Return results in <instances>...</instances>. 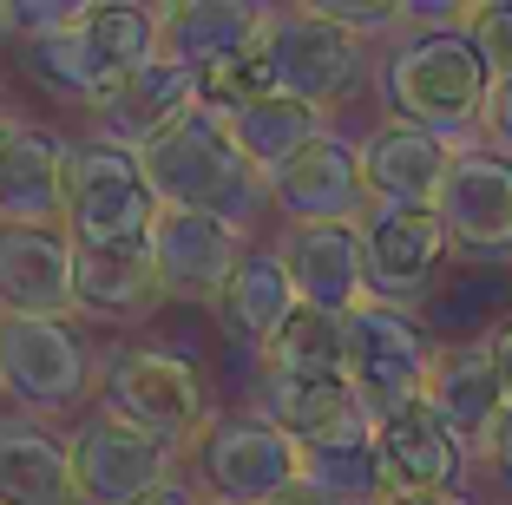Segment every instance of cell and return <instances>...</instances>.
<instances>
[{"label": "cell", "mask_w": 512, "mask_h": 505, "mask_svg": "<svg viewBox=\"0 0 512 505\" xmlns=\"http://www.w3.org/2000/svg\"><path fill=\"white\" fill-rule=\"evenodd\" d=\"M447 223L440 210H368L362 217V256H368V302L414 309L440 289L447 269Z\"/></svg>", "instance_id": "11"}, {"label": "cell", "mask_w": 512, "mask_h": 505, "mask_svg": "<svg viewBox=\"0 0 512 505\" xmlns=\"http://www.w3.org/2000/svg\"><path fill=\"white\" fill-rule=\"evenodd\" d=\"M158 7H132V0H99V7H79V33H86V46L99 53V66H106V79L119 86V79H132L138 66L158 60Z\"/></svg>", "instance_id": "28"}, {"label": "cell", "mask_w": 512, "mask_h": 505, "mask_svg": "<svg viewBox=\"0 0 512 505\" xmlns=\"http://www.w3.org/2000/svg\"><path fill=\"white\" fill-rule=\"evenodd\" d=\"M486 138H493V151H506V158H512V79H499V86H493V105H486Z\"/></svg>", "instance_id": "31"}, {"label": "cell", "mask_w": 512, "mask_h": 505, "mask_svg": "<svg viewBox=\"0 0 512 505\" xmlns=\"http://www.w3.org/2000/svg\"><path fill=\"white\" fill-rule=\"evenodd\" d=\"M191 112H197V79L171 60H151V66H138L132 79H119L86 119H92V138H99V145L151 151L158 138L178 132Z\"/></svg>", "instance_id": "16"}, {"label": "cell", "mask_w": 512, "mask_h": 505, "mask_svg": "<svg viewBox=\"0 0 512 505\" xmlns=\"http://www.w3.org/2000/svg\"><path fill=\"white\" fill-rule=\"evenodd\" d=\"M138 505H204V492H197L191 486V479H165V486H158V492H145V499H138Z\"/></svg>", "instance_id": "34"}, {"label": "cell", "mask_w": 512, "mask_h": 505, "mask_svg": "<svg viewBox=\"0 0 512 505\" xmlns=\"http://www.w3.org/2000/svg\"><path fill=\"white\" fill-rule=\"evenodd\" d=\"M447 171H453V145L421 132V125L388 119L362 138V184L375 210H434L440 191H447Z\"/></svg>", "instance_id": "17"}, {"label": "cell", "mask_w": 512, "mask_h": 505, "mask_svg": "<svg viewBox=\"0 0 512 505\" xmlns=\"http://www.w3.org/2000/svg\"><path fill=\"white\" fill-rule=\"evenodd\" d=\"M0 505H86L66 440H53L40 420L0 414Z\"/></svg>", "instance_id": "24"}, {"label": "cell", "mask_w": 512, "mask_h": 505, "mask_svg": "<svg viewBox=\"0 0 512 505\" xmlns=\"http://www.w3.org/2000/svg\"><path fill=\"white\" fill-rule=\"evenodd\" d=\"M283 263L296 283L302 309L355 315L368 302V256H362V223H296L283 230Z\"/></svg>", "instance_id": "19"}, {"label": "cell", "mask_w": 512, "mask_h": 505, "mask_svg": "<svg viewBox=\"0 0 512 505\" xmlns=\"http://www.w3.org/2000/svg\"><path fill=\"white\" fill-rule=\"evenodd\" d=\"M270 204L289 217V230H296V223H362L368 210H375L368 204V184H362V145L322 132L316 145L270 184Z\"/></svg>", "instance_id": "18"}, {"label": "cell", "mask_w": 512, "mask_h": 505, "mask_svg": "<svg viewBox=\"0 0 512 505\" xmlns=\"http://www.w3.org/2000/svg\"><path fill=\"white\" fill-rule=\"evenodd\" d=\"M322 132H329V112H316V105H302V99H283V92H270V99L230 112V138H237L243 158L263 171V184L283 178V171L316 145Z\"/></svg>", "instance_id": "26"}, {"label": "cell", "mask_w": 512, "mask_h": 505, "mask_svg": "<svg viewBox=\"0 0 512 505\" xmlns=\"http://www.w3.org/2000/svg\"><path fill=\"white\" fill-rule=\"evenodd\" d=\"M106 407H119L125 420L158 433L178 460L211 427V401H204L197 368L184 355H171V348H151V342H125L106 355Z\"/></svg>", "instance_id": "6"}, {"label": "cell", "mask_w": 512, "mask_h": 505, "mask_svg": "<svg viewBox=\"0 0 512 505\" xmlns=\"http://www.w3.org/2000/svg\"><path fill=\"white\" fill-rule=\"evenodd\" d=\"M276 14L270 7H250V0H178L158 20V60L184 66V73H217L230 60H250L263 53Z\"/></svg>", "instance_id": "14"}, {"label": "cell", "mask_w": 512, "mask_h": 505, "mask_svg": "<svg viewBox=\"0 0 512 505\" xmlns=\"http://www.w3.org/2000/svg\"><path fill=\"white\" fill-rule=\"evenodd\" d=\"M145 243H151V263H158V283H165V302H211V309L230 289L237 263L256 250L250 230L204 217V210H158Z\"/></svg>", "instance_id": "10"}, {"label": "cell", "mask_w": 512, "mask_h": 505, "mask_svg": "<svg viewBox=\"0 0 512 505\" xmlns=\"http://www.w3.org/2000/svg\"><path fill=\"white\" fill-rule=\"evenodd\" d=\"M73 269L79 250L66 230H7L0 223V315H46V322L79 315Z\"/></svg>", "instance_id": "21"}, {"label": "cell", "mask_w": 512, "mask_h": 505, "mask_svg": "<svg viewBox=\"0 0 512 505\" xmlns=\"http://www.w3.org/2000/svg\"><path fill=\"white\" fill-rule=\"evenodd\" d=\"M14 132V112H7V92H0V138Z\"/></svg>", "instance_id": "37"}, {"label": "cell", "mask_w": 512, "mask_h": 505, "mask_svg": "<svg viewBox=\"0 0 512 505\" xmlns=\"http://www.w3.org/2000/svg\"><path fill=\"white\" fill-rule=\"evenodd\" d=\"M434 335L414 322V309H394V302H362L348 315V381L368 401V414L388 420L401 407L427 401V381H434Z\"/></svg>", "instance_id": "7"}, {"label": "cell", "mask_w": 512, "mask_h": 505, "mask_svg": "<svg viewBox=\"0 0 512 505\" xmlns=\"http://www.w3.org/2000/svg\"><path fill=\"white\" fill-rule=\"evenodd\" d=\"M427 407L460 433L467 453H486L493 427L506 420V387L493 374V355H486V335L480 342H447L434 361V381H427Z\"/></svg>", "instance_id": "22"}, {"label": "cell", "mask_w": 512, "mask_h": 505, "mask_svg": "<svg viewBox=\"0 0 512 505\" xmlns=\"http://www.w3.org/2000/svg\"><path fill=\"white\" fill-rule=\"evenodd\" d=\"M0 407H7V394H0Z\"/></svg>", "instance_id": "38"}, {"label": "cell", "mask_w": 512, "mask_h": 505, "mask_svg": "<svg viewBox=\"0 0 512 505\" xmlns=\"http://www.w3.org/2000/svg\"><path fill=\"white\" fill-rule=\"evenodd\" d=\"M309 486L329 492L335 505H381L388 486H381L375 440L368 446H335V453H309Z\"/></svg>", "instance_id": "29"}, {"label": "cell", "mask_w": 512, "mask_h": 505, "mask_svg": "<svg viewBox=\"0 0 512 505\" xmlns=\"http://www.w3.org/2000/svg\"><path fill=\"white\" fill-rule=\"evenodd\" d=\"M440 223L453 250L467 256H512V158L493 145H460L440 191Z\"/></svg>", "instance_id": "12"}, {"label": "cell", "mask_w": 512, "mask_h": 505, "mask_svg": "<svg viewBox=\"0 0 512 505\" xmlns=\"http://www.w3.org/2000/svg\"><path fill=\"white\" fill-rule=\"evenodd\" d=\"M375 460H381V486L388 499H421V492H460L467 473V446L427 401L401 407V414L375 420Z\"/></svg>", "instance_id": "13"}, {"label": "cell", "mask_w": 512, "mask_h": 505, "mask_svg": "<svg viewBox=\"0 0 512 505\" xmlns=\"http://www.w3.org/2000/svg\"><path fill=\"white\" fill-rule=\"evenodd\" d=\"M204 505H217V499H204Z\"/></svg>", "instance_id": "39"}, {"label": "cell", "mask_w": 512, "mask_h": 505, "mask_svg": "<svg viewBox=\"0 0 512 505\" xmlns=\"http://www.w3.org/2000/svg\"><path fill=\"white\" fill-rule=\"evenodd\" d=\"M66 453H73V479L86 505H138L145 492L178 479V453L138 420H125L119 407H99L79 420L66 433Z\"/></svg>", "instance_id": "9"}, {"label": "cell", "mask_w": 512, "mask_h": 505, "mask_svg": "<svg viewBox=\"0 0 512 505\" xmlns=\"http://www.w3.org/2000/svg\"><path fill=\"white\" fill-rule=\"evenodd\" d=\"M467 40L480 46V60L493 66V79H512V0H486V7H467Z\"/></svg>", "instance_id": "30"}, {"label": "cell", "mask_w": 512, "mask_h": 505, "mask_svg": "<svg viewBox=\"0 0 512 505\" xmlns=\"http://www.w3.org/2000/svg\"><path fill=\"white\" fill-rule=\"evenodd\" d=\"M138 171H145L158 210H204V217H224L237 230H250L263 210H270V184L243 158V145L230 138V119L197 105L191 119L171 138H158L151 151H138Z\"/></svg>", "instance_id": "1"}, {"label": "cell", "mask_w": 512, "mask_h": 505, "mask_svg": "<svg viewBox=\"0 0 512 505\" xmlns=\"http://www.w3.org/2000/svg\"><path fill=\"white\" fill-rule=\"evenodd\" d=\"M263 60H270V79L283 99H302V105H316V112H329V105L362 92L368 40L335 27L316 7H289V14H276L270 40H263Z\"/></svg>", "instance_id": "8"}, {"label": "cell", "mask_w": 512, "mask_h": 505, "mask_svg": "<svg viewBox=\"0 0 512 505\" xmlns=\"http://www.w3.org/2000/svg\"><path fill=\"white\" fill-rule=\"evenodd\" d=\"M296 309H302V296H296V283H289L283 250H250L237 263V276H230V289L217 296V322H224L243 348H256V355L276 342V328Z\"/></svg>", "instance_id": "25"}, {"label": "cell", "mask_w": 512, "mask_h": 505, "mask_svg": "<svg viewBox=\"0 0 512 505\" xmlns=\"http://www.w3.org/2000/svg\"><path fill=\"white\" fill-rule=\"evenodd\" d=\"M73 302H79V315H92V322H145L151 309H165V283H158L151 243L79 250Z\"/></svg>", "instance_id": "23"}, {"label": "cell", "mask_w": 512, "mask_h": 505, "mask_svg": "<svg viewBox=\"0 0 512 505\" xmlns=\"http://www.w3.org/2000/svg\"><path fill=\"white\" fill-rule=\"evenodd\" d=\"M381 86L401 125H421L434 138H473L493 105V66L480 60V46L467 27H414L381 66Z\"/></svg>", "instance_id": "2"}, {"label": "cell", "mask_w": 512, "mask_h": 505, "mask_svg": "<svg viewBox=\"0 0 512 505\" xmlns=\"http://www.w3.org/2000/svg\"><path fill=\"white\" fill-rule=\"evenodd\" d=\"M106 381V361L92 342L66 322L46 315H0V394L33 420H66L92 401V387Z\"/></svg>", "instance_id": "3"}, {"label": "cell", "mask_w": 512, "mask_h": 505, "mask_svg": "<svg viewBox=\"0 0 512 505\" xmlns=\"http://www.w3.org/2000/svg\"><path fill=\"white\" fill-rule=\"evenodd\" d=\"M263 374L276 381H348V315L296 309L263 348Z\"/></svg>", "instance_id": "27"}, {"label": "cell", "mask_w": 512, "mask_h": 505, "mask_svg": "<svg viewBox=\"0 0 512 505\" xmlns=\"http://www.w3.org/2000/svg\"><path fill=\"white\" fill-rule=\"evenodd\" d=\"M151 223H158V197L138 171V151L73 138L66 145V237H73V250L145 243Z\"/></svg>", "instance_id": "4"}, {"label": "cell", "mask_w": 512, "mask_h": 505, "mask_svg": "<svg viewBox=\"0 0 512 505\" xmlns=\"http://www.w3.org/2000/svg\"><path fill=\"white\" fill-rule=\"evenodd\" d=\"M480 460H486V466H493V473L512 486V407H506V420L493 427V440H486V453H480Z\"/></svg>", "instance_id": "33"}, {"label": "cell", "mask_w": 512, "mask_h": 505, "mask_svg": "<svg viewBox=\"0 0 512 505\" xmlns=\"http://www.w3.org/2000/svg\"><path fill=\"white\" fill-rule=\"evenodd\" d=\"M191 460L204 473V499L217 505H276L309 479V453L263 414H211Z\"/></svg>", "instance_id": "5"}, {"label": "cell", "mask_w": 512, "mask_h": 505, "mask_svg": "<svg viewBox=\"0 0 512 505\" xmlns=\"http://www.w3.org/2000/svg\"><path fill=\"white\" fill-rule=\"evenodd\" d=\"M256 414L283 427L302 453H335V446H368L375 440V414L355 394V381H256Z\"/></svg>", "instance_id": "15"}, {"label": "cell", "mask_w": 512, "mask_h": 505, "mask_svg": "<svg viewBox=\"0 0 512 505\" xmlns=\"http://www.w3.org/2000/svg\"><path fill=\"white\" fill-rule=\"evenodd\" d=\"M486 355H493V374H499V387H506V407H512V315L486 328Z\"/></svg>", "instance_id": "32"}, {"label": "cell", "mask_w": 512, "mask_h": 505, "mask_svg": "<svg viewBox=\"0 0 512 505\" xmlns=\"http://www.w3.org/2000/svg\"><path fill=\"white\" fill-rule=\"evenodd\" d=\"M381 505H473L467 492H421V499H381Z\"/></svg>", "instance_id": "35"}, {"label": "cell", "mask_w": 512, "mask_h": 505, "mask_svg": "<svg viewBox=\"0 0 512 505\" xmlns=\"http://www.w3.org/2000/svg\"><path fill=\"white\" fill-rule=\"evenodd\" d=\"M0 223L66 230V138L46 125H14L0 138Z\"/></svg>", "instance_id": "20"}, {"label": "cell", "mask_w": 512, "mask_h": 505, "mask_svg": "<svg viewBox=\"0 0 512 505\" xmlns=\"http://www.w3.org/2000/svg\"><path fill=\"white\" fill-rule=\"evenodd\" d=\"M276 505H335V499H329V492H316L309 479H302V486H296V492H283Z\"/></svg>", "instance_id": "36"}]
</instances>
